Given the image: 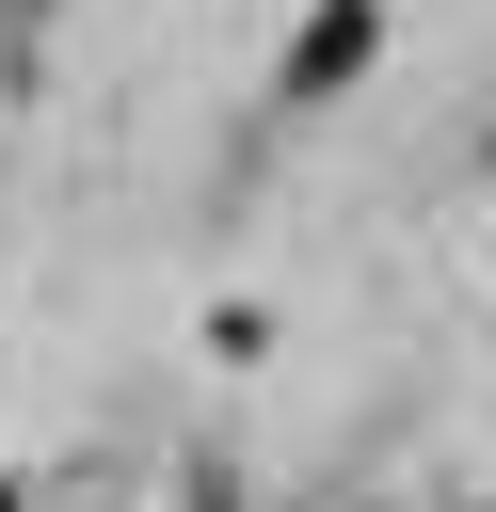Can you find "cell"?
Wrapping results in <instances>:
<instances>
[{
	"label": "cell",
	"instance_id": "cell-2",
	"mask_svg": "<svg viewBox=\"0 0 496 512\" xmlns=\"http://www.w3.org/2000/svg\"><path fill=\"white\" fill-rule=\"evenodd\" d=\"M0 512H16V496H0Z\"/></svg>",
	"mask_w": 496,
	"mask_h": 512
},
{
	"label": "cell",
	"instance_id": "cell-1",
	"mask_svg": "<svg viewBox=\"0 0 496 512\" xmlns=\"http://www.w3.org/2000/svg\"><path fill=\"white\" fill-rule=\"evenodd\" d=\"M368 48H384V16H368V0H336V16H320V32L288 48V96H320V80H352Z\"/></svg>",
	"mask_w": 496,
	"mask_h": 512
}]
</instances>
